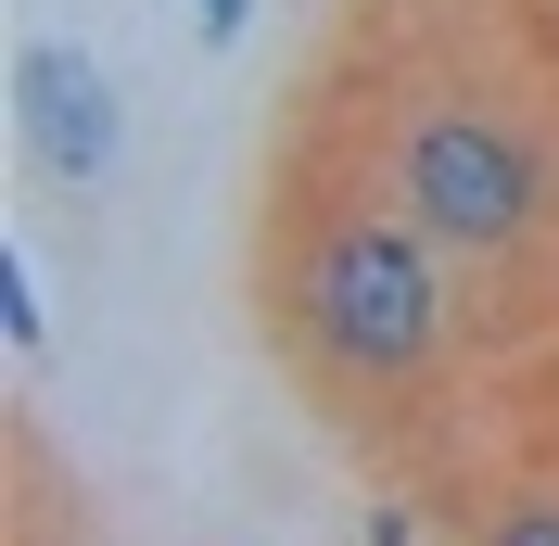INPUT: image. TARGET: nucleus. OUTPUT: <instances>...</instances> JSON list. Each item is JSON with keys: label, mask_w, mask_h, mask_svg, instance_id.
<instances>
[{"label": "nucleus", "mask_w": 559, "mask_h": 546, "mask_svg": "<svg viewBox=\"0 0 559 546\" xmlns=\"http://www.w3.org/2000/svg\"><path fill=\"white\" fill-rule=\"evenodd\" d=\"M267 306H280V356H293L318 394H344V407H407V394H432L445 356H457V254L369 178V191H331V204L293 216Z\"/></svg>", "instance_id": "obj_1"}, {"label": "nucleus", "mask_w": 559, "mask_h": 546, "mask_svg": "<svg viewBox=\"0 0 559 546\" xmlns=\"http://www.w3.org/2000/svg\"><path fill=\"white\" fill-rule=\"evenodd\" d=\"M382 191L445 241L457 268H522L559 229V140L534 128L509 90L432 76V90H407L394 128H382Z\"/></svg>", "instance_id": "obj_2"}, {"label": "nucleus", "mask_w": 559, "mask_h": 546, "mask_svg": "<svg viewBox=\"0 0 559 546\" xmlns=\"http://www.w3.org/2000/svg\"><path fill=\"white\" fill-rule=\"evenodd\" d=\"M13 128H26V166L64 178V191H103L115 153H128V115H115V76L64 38H26L13 64Z\"/></svg>", "instance_id": "obj_3"}, {"label": "nucleus", "mask_w": 559, "mask_h": 546, "mask_svg": "<svg viewBox=\"0 0 559 546\" xmlns=\"http://www.w3.org/2000/svg\"><path fill=\"white\" fill-rule=\"evenodd\" d=\"M484 546H559V496H509L484 521Z\"/></svg>", "instance_id": "obj_4"}, {"label": "nucleus", "mask_w": 559, "mask_h": 546, "mask_svg": "<svg viewBox=\"0 0 559 546\" xmlns=\"http://www.w3.org/2000/svg\"><path fill=\"white\" fill-rule=\"evenodd\" d=\"M0 318H13V343H38V280H26V254H0Z\"/></svg>", "instance_id": "obj_5"}, {"label": "nucleus", "mask_w": 559, "mask_h": 546, "mask_svg": "<svg viewBox=\"0 0 559 546\" xmlns=\"http://www.w3.org/2000/svg\"><path fill=\"white\" fill-rule=\"evenodd\" d=\"M242 13H254V0H191V26H204V38H242Z\"/></svg>", "instance_id": "obj_6"}, {"label": "nucleus", "mask_w": 559, "mask_h": 546, "mask_svg": "<svg viewBox=\"0 0 559 546\" xmlns=\"http://www.w3.org/2000/svg\"><path fill=\"white\" fill-rule=\"evenodd\" d=\"M13 546H51V521H38V509H26V521H13Z\"/></svg>", "instance_id": "obj_7"}]
</instances>
